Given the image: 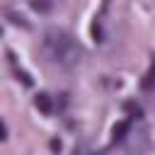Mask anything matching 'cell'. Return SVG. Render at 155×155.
<instances>
[{
	"mask_svg": "<svg viewBox=\"0 0 155 155\" xmlns=\"http://www.w3.org/2000/svg\"><path fill=\"white\" fill-rule=\"evenodd\" d=\"M41 48H44L46 58H48L51 63L61 65V68H75V65L82 61V56H85L80 41H78L70 31H65V29H61V27H48V29L44 31V36H41Z\"/></svg>",
	"mask_w": 155,
	"mask_h": 155,
	"instance_id": "6da1fadb",
	"label": "cell"
},
{
	"mask_svg": "<svg viewBox=\"0 0 155 155\" xmlns=\"http://www.w3.org/2000/svg\"><path fill=\"white\" fill-rule=\"evenodd\" d=\"M124 140H126V153H128V155H145V153L150 150V131H148L145 126L138 128V131L131 128V133H128Z\"/></svg>",
	"mask_w": 155,
	"mask_h": 155,
	"instance_id": "7a4b0ae2",
	"label": "cell"
},
{
	"mask_svg": "<svg viewBox=\"0 0 155 155\" xmlns=\"http://www.w3.org/2000/svg\"><path fill=\"white\" fill-rule=\"evenodd\" d=\"M0 15H5L12 24H17V27H22V29H29V22H27V17H24L19 10H15V7H10V5H0Z\"/></svg>",
	"mask_w": 155,
	"mask_h": 155,
	"instance_id": "3957f363",
	"label": "cell"
},
{
	"mask_svg": "<svg viewBox=\"0 0 155 155\" xmlns=\"http://www.w3.org/2000/svg\"><path fill=\"white\" fill-rule=\"evenodd\" d=\"M131 128H133V121H128V119H124V121L114 124V128H111V133H114V140H124V138L131 133Z\"/></svg>",
	"mask_w": 155,
	"mask_h": 155,
	"instance_id": "277c9868",
	"label": "cell"
},
{
	"mask_svg": "<svg viewBox=\"0 0 155 155\" xmlns=\"http://www.w3.org/2000/svg\"><path fill=\"white\" fill-rule=\"evenodd\" d=\"M34 104H36V109H39L41 114H51V111H53L51 94H46V92H39V94H36V99H34Z\"/></svg>",
	"mask_w": 155,
	"mask_h": 155,
	"instance_id": "5b68a950",
	"label": "cell"
},
{
	"mask_svg": "<svg viewBox=\"0 0 155 155\" xmlns=\"http://www.w3.org/2000/svg\"><path fill=\"white\" fill-rule=\"evenodd\" d=\"M143 90H145V92L153 90V70H148V73L143 75Z\"/></svg>",
	"mask_w": 155,
	"mask_h": 155,
	"instance_id": "8992f818",
	"label": "cell"
},
{
	"mask_svg": "<svg viewBox=\"0 0 155 155\" xmlns=\"http://www.w3.org/2000/svg\"><path fill=\"white\" fill-rule=\"evenodd\" d=\"M31 7H34V10H39V12H46V10H51V5H48V2H31Z\"/></svg>",
	"mask_w": 155,
	"mask_h": 155,
	"instance_id": "52a82bcc",
	"label": "cell"
},
{
	"mask_svg": "<svg viewBox=\"0 0 155 155\" xmlns=\"http://www.w3.org/2000/svg\"><path fill=\"white\" fill-rule=\"evenodd\" d=\"M5 138H7V124L0 119V140H5Z\"/></svg>",
	"mask_w": 155,
	"mask_h": 155,
	"instance_id": "ba28073f",
	"label": "cell"
},
{
	"mask_svg": "<svg viewBox=\"0 0 155 155\" xmlns=\"http://www.w3.org/2000/svg\"><path fill=\"white\" fill-rule=\"evenodd\" d=\"M51 148L53 150H61V140H51Z\"/></svg>",
	"mask_w": 155,
	"mask_h": 155,
	"instance_id": "9c48e42d",
	"label": "cell"
}]
</instances>
